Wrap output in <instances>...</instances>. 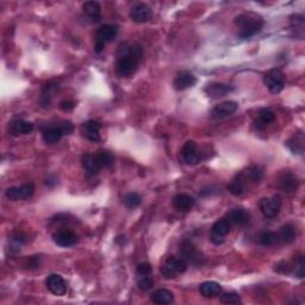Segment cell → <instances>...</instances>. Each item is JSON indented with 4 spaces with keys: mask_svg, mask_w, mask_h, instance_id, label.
I'll list each match as a JSON object with an SVG mask.
<instances>
[{
    "mask_svg": "<svg viewBox=\"0 0 305 305\" xmlns=\"http://www.w3.org/2000/svg\"><path fill=\"white\" fill-rule=\"evenodd\" d=\"M143 56L142 47L137 43L123 42L116 52V73L121 78H128L136 72L138 63Z\"/></svg>",
    "mask_w": 305,
    "mask_h": 305,
    "instance_id": "obj_1",
    "label": "cell"
},
{
    "mask_svg": "<svg viewBox=\"0 0 305 305\" xmlns=\"http://www.w3.org/2000/svg\"><path fill=\"white\" fill-rule=\"evenodd\" d=\"M235 25L240 29V39H250L262 29L263 19L255 12H246L237 16L235 18Z\"/></svg>",
    "mask_w": 305,
    "mask_h": 305,
    "instance_id": "obj_2",
    "label": "cell"
},
{
    "mask_svg": "<svg viewBox=\"0 0 305 305\" xmlns=\"http://www.w3.org/2000/svg\"><path fill=\"white\" fill-rule=\"evenodd\" d=\"M118 33V26L112 24H104L97 30L94 35V52L100 54L106 43L112 42Z\"/></svg>",
    "mask_w": 305,
    "mask_h": 305,
    "instance_id": "obj_3",
    "label": "cell"
},
{
    "mask_svg": "<svg viewBox=\"0 0 305 305\" xmlns=\"http://www.w3.org/2000/svg\"><path fill=\"white\" fill-rule=\"evenodd\" d=\"M188 263L182 259V257L171 256L165 261L164 265L161 266V274L166 279H174L179 274L186 272Z\"/></svg>",
    "mask_w": 305,
    "mask_h": 305,
    "instance_id": "obj_4",
    "label": "cell"
},
{
    "mask_svg": "<svg viewBox=\"0 0 305 305\" xmlns=\"http://www.w3.org/2000/svg\"><path fill=\"white\" fill-rule=\"evenodd\" d=\"M180 256L187 263L199 267L204 263V254L189 241H184L180 245Z\"/></svg>",
    "mask_w": 305,
    "mask_h": 305,
    "instance_id": "obj_5",
    "label": "cell"
},
{
    "mask_svg": "<svg viewBox=\"0 0 305 305\" xmlns=\"http://www.w3.org/2000/svg\"><path fill=\"white\" fill-rule=\"evenodd\" d=\"M263 84L271 93H280L285 87V75L279 69H272L263 77Z\"/></svg>",
    "mask_w": 305,
    "mask_h": 305,
    "instance_id": "obj_6",
    "label": "cell"
},
{
    "mask_svg": "<svg viewBox=\"0 0 305 305\" xmlns=\"http://www.w3.org/2000/svg\"><path fill=\"white\" fill-rule=\"evenodd\" d=\"M33 192H35V186H33L32 182H26V184L20 186H13V187L8 188L5 192V196L10 201L16 202L20 201V199L30 198L33 195Z\"/></svg>",
    "mask_w": 305,
    "mask_h": 305,
    "instance_id": "obj_7",
    "label": "cell"
},
{
    "mask_svg": "<svg viewBox=\"0 0 305 305\" xmlns=\"http://www.w3.org/2000/svg\"><path fill=\"white\" fill-rule=\"evenodd\" d=\"M259 208L266 218H274L280 212L281 198L279 196H274L272 198H262L259 203Z\"/></svg>",
    "mask_w": 305,
    "mask_h": 305,
    "instance_id": "obj_8",
    "label": "cell"
},
{
    "mask_svg": "<svg viewBox=\"0 0 305 305\" xmlns=\"http://www.w3.org/2000/svg\"><path fill=\"white\" fill-rule=\"evenodd\" d=\"M230 229H232V225H230V223L226 221L225 218L218 219V221L212 225L210 241H211L213 245H222V243L224 242V237L230 233Z\"/></svg>",
    "mask_w": 305,
    "mask_h": 305,
    "instance_id": "obj_9",
    "label": "cell"
},
{
    "mask_svg": "<svg viewBox=\"0 0 305 305\" xmlns=\"http://www.w3.org/2000/svg\"><path fill=\"white\" fill-rule=\"evenodd\" d=\"M181 159L187 165H197L202 161V154L195 141H187L181 149Z\"/></svg>",
    "mask_w": 305,
    "mask_h": 305,
    "instance_id": "obj_10",
    "label": "cell"
},
{
    "mask_svg": "<svg viewBox=\"0 0 305 305\" xmlns=\"http://www.w3.org/2000/svg\"><path fill=\"white\" fill-rule=\"evenodd\" d=\"M239 104L236 101L233 100H226L223 103H219L212 108L211 111V117L213 120H222V118L232 116L233 113L236 112Z\"/></svg>",
    "mask_w": 305,
    "mask_h": 305,
    "instance_id": "obj_11",
    "label": "cell"
},
{
    "mask_svg": "<svg viewBox=\"0 0 305 305\" xmlns=\"http://www.w3.org/2000/svg\"><path fill=\"white\" fill-rule=\"evenodd\" d=\"M224 218L230 223V225H246L249 222L250 215L246 209L243 208H234L230 209L225 213Z\"/></svg>",
    "mask_w": 305,
    "mask_h": 305,
    "instance_id": "obj_12",
    "label": "cell"
},
{
    "mask_svg": "<svg viewBox=\"0 0 305 305\" xmlns=\"http://www.w3.org/2000/svg\"><path fill=\"white\" fill-rule=\"evenodd\" d=\"M53 241L60 247H70L74 246L75 243L79 241V237L75 233H73L72 230H57L53 234Z\"/></svg>",
    "mask_w": 305,
    "mask_h": 305,
    "instance_id": "obj_13",
    "label": "cell"
},
{
    "mask_svg": "<svg viewBox=\"0 0 305 305\" xmlns=\"http://www.w3.org/2000/svg\"><path fill=\"white\" fill-rule=\"evenodd\" d=\"M101 125L96 121H87L81 125V134L91 142L100 141Z\"/></svg>",
    "mask_w": 305,
    "mask_h": 305,
    "instance_id": "obj_14",
    "label": "cell"
},
{
    "mask_svg": "<svg viewBox=\"0 0 305 305\" xmlns=\"http://www.w3.org/2000/svg\"><path fill=\"white\" fill-rule=\"evenodd\" d=\"M196 84H197V78L193 75L192 73L186 72V70H182V72L179 73L175 77L174 81H173V86L178 91L189 89V87L195 86Z\"/></svg>",
    "mask_w": 305,
    "mask_h": 305,
    "instance_id": "obj_15",
    "label": "cell"
},
{
    "mask_svg": "<svg viewBox=\"0 0 305 305\" xmlns=\"http://www.w3.org/2000/svg\"><path fill=\"white\" fill-rule=\"evenodd\" d=\"M46 285L50 292L56 294V296H63L67 291L66 283H64L62 277L59 276V274H50L47 278Z\"/></svg>",
    "mask_w": 305,
    "mask_h": 305,
    "instance_id": "obj_16",
    "label": "cell"
},
{
    "mask_svg": "<svg viewBox=\"0 0 305 305\" xmlns=\"http://www.w3.org/2000/svg\"><path fill=\"white\" fill-rule=\"evenodd\" d=\"M33 130V124L24 120H13L9 124V133L12 136H22L28 135Z\"/></svg>",
    "mask_w": 305,
    "mask_h": 305,
    "instance_id": "obj_17",
    "label": "cell"
},
{
    "mask_svg": "<svg viewBox=\"0 0 305 305\" xmlns=\"http://www.w3.org/2000/svg\"><path fill=\"white\" fill-rule=\"evenodd\" d=\"M279 187L285 192H294L298 188V179L291 171H285L279 177Z\"/></svg>",
    "mask_w": 305,
    "mask_h": 305,
    "instance_id": "obj_18",
    "label": "cell"
},
{
    "mask_svg": "<svg viewBox=\"0 0 305 305\" xmlns=\"http://www.w3.org/2000/svg\"><path fill=\"white\" fill-rule=\"evenodd\" d=\"M150 16H151L150 8H149L148 5L142 4V3L133 6V9H131L130 11V18L136 23L147 22V20L150 18Z\"/></svg>",
    "mask_w": 305,
    "mask_h": 305,
    "instance_id": "obj_19",
    "label": "cell"
},
{
    "mask_svg": "<svg viewBox=\"0 0 305 305\" xmlns=\"http://www.w3.org/2000/svg\"><path fill=\"white\" fill-rule=\"evenodd\" d=\"M81 165H83L86 174L90 175V177L97 175L101 169L97 162L96 155L90 154V152H86V154L83 155V158H81Z\"/></svg>",
    "mask_w": 305,
    "mask_h": 305,
    "instance_id": "obj_20",
    "label": "cell"
},
{
    "mask_svg": "<svg viewBox=\"0 0 305 305\" xmlns=\"http://www.w3.org/2000/svg\"><path fill=\"white\" fill-rule=\"evenodd\" d=\"M196 205V199L186 193H179L173 198V206L179 211H188Z\"/></svg>",
    "mask_w": 305,
    "mask_h": 305,
    "instance_id": "obj_21",
    "label": "cell"
},
{
    "mask_svg": "<svg viewBox=\"0 0 305 305\" xmlns=\"http://www.w3.org/2000/svg\"><path fill=\"white\" fill-rule=\"evenodd\" d=\"M233 90L234 89L232 86H230V85L213 83V84L208 85V87L205 89V92L209 97L215 98V99H217V98H222V97L226 96V94L232 92Z\"/></svg>",
    "mask_w": 305,
    "mask_h": 305,
    "instance_id": "obj_22",
    "label": "cell"
},
{
    "mask_svg": "<svg viewBox=\"0 0 305 305\" xmlns=\"http://www.w3.org/2000/svg\"><path fill=\"white\" fill-rule=\"evenodd\" d=\"M85 16L92 23H98L101 19V8L98 2H86L83 5Z\"/></svg>",
    "mask_w": 305,
    "mask_h": 305,
    "instance_id": "obj_23",
    "label": "cell"
},
{
    "mask_svg": "<svg viewBox=\"0 0 305 305\" xmlns=\"http://www.w3.org/2000/svg\"><path fill=\"white\" fill-rule=\"evenodd\" d=\"M274 120H276V113L272 110H270V108H261L259 113H257V117L255 122H254V124H255L256 129L263 130L271 123H273Z\"/></svg>",
    "mask_w": 305,
    "mask_h": 305,
    "instance_id": "obj_24",
    "label": "cell"
},
{
    "mask_svg": "<svg viewBox=\"0 0 305 305\" xmlns=\"http://www.w3.org/2000/svg\"><path fill=\"white\" fill-rule=\"evenodd\" d=\"M199 292L205 298H213L222 293V286L215 281H205L199 286Z\"/></svg>",
    "mask_w": 305,
    "mask_h": 305,
    "instance_id": "obj_25",
    "label": "cell"
},
{
    "mask_svg": "<svg viewBox=\"0 0 305 305\" xmlns=\"http://www.w3.org/2000/svg\"><path fill=\"white\" fill-rule=\"evenodd\" d=\"M63 135L64 134H63L62 129H61L60 125H54V127L47 128L46 130H43V133H42L43 140H45L46 143H48V144L57 143V142L62 138Z\"/></svg>",
    "mask_w": 305,
    "mask_h": 305,
    "instance_id": "obj_26",
    "label": "cell"
},
{
    "mask_svg": "<svg viewBox=\"0 0 305 305\" xmlns=\"http://www.w3.org/2000/svg\"><path fill=\"white\" fill-rule=\"evenodd\" d=\"M246 175H245V172H241L240 174H237L235 179L230 182L229 185V192L232 193L233 196H241L243 192H245V188H246Z\"/></svg>",
    "mask_w": 305,
    "mask_h": 305,
    "instance_id": "obj_27",
    "label": "cell"
},
{
    "mask_svg": "<svg viewBox=\"0 0 305 305\" xmlns=\"http://www.w3.org/2000/svg\"><path fill=\"white\" fill-rule=\"evenodd\" d=\"M278 235V242L281 243H292L296 240V228L292 224H285L280 228L279 234Z\"/></svg>",
    "mask_w": 305,
    "mask_h": 305,
    "instance_id": "obj_28",
    "label": "cell"
},
{
    "mask_svg": "<svg viewBox=\"0 0 305 305\" xmlns=\"http://www.w3.org/2000/svg\"><path fill=\"white\" fill-rule=\"evenodd\" d=\"M173 299H174V294H173L171 291L165 290V289L157 290L155 292H152L150 296V300L152 301V303L159 304V305L169 304V303H172Z\"/></svg>",
    "mask_w": 305,
    "mask_h": 305,
    "instance_id": "obj_29",
    "label": "cell"
},
{
    "mask_svg": "<svg viewBox=\"0 0 305 305\" xmlns=\"http://www.w3.org/2000/svg\"><path fill=\"white\" fill-rule=\"evenodd\" d=\"M26 242V236L22 233H15L10 237L9 241V250L10 254H18L22 247Z\"/></svg>",
    "mask_w": 305,
    "mask_h": 305,
    "instance_id": "obj_30",
    "label": "cell"
},
{
    "mask_svg": "<svg viewBox=\"0 0 305 305\" xmlns=\"http://www.w3.org/2000/svg\"><path fill=\"white\" fill-rule=\"evenodd\" d=\"M96 159L100 168H111L115 164V157L112 155V152L107 150L98 152L96 155Z\"/></svg>",
    "mask_w": 305,
    "mask_h": 305,
    "instance_id": "obj_31",
    "label": "cell"
},
{
    "mask_svg": "<svg viewBox=\"0 0 305 305\" xmlns=\"http://www.w3.org/2000/svg\"><path fill=\"white\" fill-rule=\"evenodd\" d=\"M287 147H289L291 150H292L294 154H303L304 150V136L303 134H296L292 137V140H290L287 142Z\"/></svg>",
    "mask_w": 305,
    "mask_h": 305,
    "instance_id": "obj_32",
    "label": "cell"
},
{
    "mask_svg": "<svg viewBox=\"0 0 305 305\" xmlns=\"http://www.w3.org/2000/svg\"><path fill=\"white\" fill-rule=\"evenodd\" d=\"M291 25L294 31H296V37L299 40H303L304 37V17L301 15H296L291 17Z\"/></svg>",
    "mask_w": 305,
    "mask_h": 305,
    "instance_id": "obj_33",
    "label": "cell"
},
{
    "mask_svg": "<svg viewBox=\"0 0 305 305\" xmlns=\"http://www.w3.org/2000/svg\"><path fill=\"white\" fill-rule=\"evenodd\" d=\"M142 202L141 196L136 192H130L128 195H125L123 198V204L127 206L128 209H136L137 206H140Z\"/></svg>",
    "mask_w": 305,
    "mask_h": 305,
    "instance_id": "obj_34",
    "label": "cell"
},
{
    "mask_svg": "<svg viewBox=\"0 0 305 305\" xmlns=\"http://www.w3.org/2000/svg\"><path fill=\"white\" fill-rule=\"evenodd\" d=\"M245 175L247 179H250L254 182H260L263 178V169L259 166H250L247 172H245Z\"/></svg>",
    "mask_w": 305,
    "mask_h": 305,
    "instance_id": "obj_35",
    "label": "cell"
},
{
    "mask_svg": "<svg viewBox=\"0 0 305 305\" xmlns=\"http://www.w3.org/2000/svg\"><path fill=\"white\" fill-rule=\"evenodd\" d=\"M259 243L261 246H265V247L274 246L276 243H278V235L273 232L261 233L259 236Z\"/></svg>",
    "mask_w": 305,
    "mask_h": 305,
    "instance_id": "obj_36",
    "label": "cell"
},
{
    "mask_svg": "<svg viewBox=\"0 0 305 305\" xmlns=\"http://www.w3.org/2000/svg\"><path fill=\"white\" fill-rule=\"evenodd\" d=\"M219 300L223 304H239L241 303V296L236 292H224L221 293Z\"/></svg>",
    "mask_w": 305,
    "mask_h": 305,
    "instance_id": "obj_37",
    "label": "cell"
},
{
    "mask_svg": "<svg viewBox=\"0 0 305 305\" xmlns=\"http://www.w3.org/2000/svg\"><path fill=\"white\" fill-rule=\"evenodd\" d=\"M137 286L141 291H149L154 286V280L149 277H142V279L137 283Z\"/></svg>",
    "mask_w": 305,
    "mask_h": 305,
    "instance_id": "obj_38",
    "label": "cell"
},
{
    "mask_svg": "<svg viewBox=\"0 0 305 305\" xmlns=\"http://www.w3.org/2000/svg\"><path fill=\"white\" fill-rule=\"evenodd\" d=\"M150 272H151V267L148 262L140 263V265L136 267V273L137 276L140 277H148L149 274H150Z\"/></svg>",
    "mask_w": 305,
    "mask_h": 305,
    "instance_id": "obj_39",
    "label": "cell"
},
{
    "mask_svg": "<svg viewBox=\"0 0 305 305\" xmlns=\"http://www.w3.org/2000/svg\"><path fill=\"white\" fill-rule=\"evenodd\" d=\"M60 127H61V129H62V131H63L64 135H70V134L73 133V130H74V127H73L72 122H69V121L62 122V124H60Z\"/></svg>",
    "mask_w": 305,
    "mask_h": 305,
    "instance_id": "obj_40",
    "label": "cell"
},
{
    "mask_svg": "<svg viewBox=\"0 0 305 305\" xmlns=\"http://www.w3.org/2000/svg\"><path fill=\"white\" fill-rule=\"evenodd\" d=\"M74 106H75V105H74V101L72 100H63L61 101L60 104V107L62 108L63 111H70L72 108H74Z\"/></svg>",
    "mask_w": 305,
    "mask_h": 305,
    "instance_id": "obj_41",
    "label": "cell"
}]
</instances>
